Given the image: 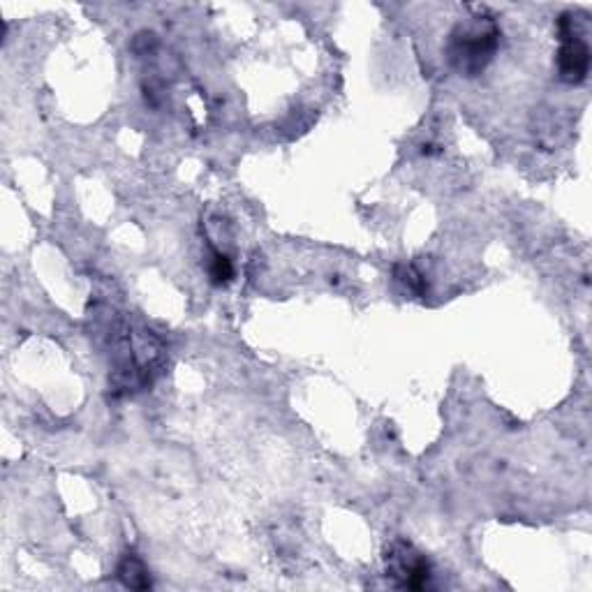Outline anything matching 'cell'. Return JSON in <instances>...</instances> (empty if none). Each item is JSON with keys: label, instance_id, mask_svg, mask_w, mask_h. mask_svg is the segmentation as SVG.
Returning <instances> with one entry per match:
<instances>
[{"label": "cell", "instance_id": "4", "mask_svg": "<svg viewBox=\"0 0 592 592\" xmlns=\"http://www.w3.org/2000/svg\"><path fill=\"white\" fill-rule=\"evenodd\" d=\"M118 579L125 588L132 590H148L153 586L151 574L144 565V560L137 553H125L123 560L118 562Z\"/></svg>", "mask_w": 592, "mask_h": 592}, {"label": "cell", "instance_id": "3", "mask_svg": "<svg viewBox=\"0 0 592 592\" xmlns=\"http://www.w3.org/2000/svg\"><path fill=\"white\" fill-rule=\"evenodd\" d=\"M387 569L391 579L405 590H424L431 579V562L412 544L394 542L387 555Z\"/></svg>", "mask_w": 592, "mask_h": 592}, {"label": "cell", "instance_id": "6", "mask_svg": "<svg viewBox=\"0 0 592 592\" xmlns=\"http://www.w3.org/2000/svg\"><path fill=\"white\" fill-rule=\"evenodd\" d=\"M209 273H211V283L213 285H227L229 280L234 278L232 259H229L225 253H220V250H213Z\"/></svg>", "mask_w": 592, "mask_h": 592}, {"label": "cell", "instance_id": "5", "mask_svg": "<svg viewBox=\"0 0 592 592\" xmlns=\"http://www.w3.org/2000/svg\"><path fill=\"white\" fill-rule=\"evenodd\" d=\"M394 276L398 283H401L407 292L417 294V296H426L428 292V283L424 278V273H421L414 264H396L394 266Z\"/></svg>", "mask_w": 592, "mask_h": 592}, {"label": "cell", "instance_id": "1", "mask_svg": "<svg viewBox=\"0 0 592 592\" xmlns=\"http://www.w3.org/2000/svg\"><path fill=\"white\" fill-rule=\"evenodd\" d=\"M500 47V26L491 14L481 10L479 14L458 21L449 35L447 58L449 65L461 77H479L486 65L493 61Z\"/></svg>", "mask_w": 592, "mask_h": 592}, {"label": "cell", "instance_id": "2", "mask_svg": "<svg viewBox=\"0 0 592 592\" xmlns=\"http://www.w3.org/2000/svg\"><path fill=\"white\" fill-rule=\"evenodd\" d=\"M558 72L567 84H583L590 72V47L576 26L574 14H562L558 19Z\"/></svg>", "mask_w": 592, "mask_h": 592}]
</instances>
